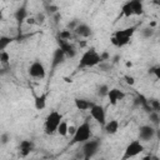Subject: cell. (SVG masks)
<instances>
[{
    "mask_svg": "<svg viewBox=\"0 0 160 160\" xmlns=\"http://www.w3.org/2000/svg\"><path fill=\"white\" fill-rule=\"evenodd\" d=\"M58 48H60V49L64 51L66 59H74V58L78 55L76 48H75L74 44L70 42V41H64V40L58 39Z\"/></svg>",
    "mask_w": 160,
    "mask_h": 160,
    "instance_id": "8fae6325",
    "label": "cell"
},
{
    "mask_svg": "<svg viewBox=\"0 0 160 160\" xmlns=\"http://www.w3.org/2000/svg\"><path fill=\"white\" fill-rule=\"evenodd\" d=\"M62 114L59 112L58 110H51L44 121V132L46 135H52L55 132H58V128L62 121Z\"/></svg>",
    "mask_w": 160,
    "mask_h": 160,
    "instance_id": "277c9868",
    "label": "cell"
},
{
    "mask_svg": "<svg viewBox=\"0 0 160 160\" xmlns=\"http://www.w3.org/2000/svg\"><path fill=\"white\" fill-rule=\"evenodd\" d=\"M138 139L142 142H148V141H151L155 136H156V129L152 126V125H141L139 128V132H138Z\"/></svg>",
    "mask_w": 160,
    "mask_h": 160,
    "instance_id": "30bf717a",
    "label": "cell"
},
{
    "mask_svg": "<svg viewBox=\"0 0 160 160\" xmlns=\"http://www.w3.org/2000/svg\"><path fill=\"white\" fill-rule=\"evenodd\" d=\"M46 102H48V92H42L40 95H35L34 96V106L36 110L41 111L46 108Z\"/></svg>",
    "mask_w": 160,
    "mask_h": 160,
    "instance_id": "ac0fdd59",
    "label": "cell"
},
{
    "mask_svg": "<svg viewBox=\"0 0 160 160\" xmlns=\"http://www.w3.org/2000/svg\"><path fill=\"white\" fill-rule=\"evenodd\" d=\"M119 128H120V122L116 120V119H112V120H109L106 121V124L104 125V132L106 135H114L119 131Z\"/></svg>",
    "mask_w": 160,
    "mask_h": 160,
    "instance_id": "e0dca14e",
    "label": "cell"
},
{
    "mask_svg": "<svg viewBox=\"0 0 160 160\" xmlns=\"http://www.w3.org/2000/svg\"><path fill=\"white\" fill-rule=\"evenodd\" d=\"M149 120H150V122H151V125H152L154 128L159 126V125H160V114L156 112V111L149 112Z\"/></svg>",
    "mask_w": 160,
    "mask_h": 160,
    "instance_id": "7402d4cb",
    "label": "cell"
},
{
    "mask_svg": "<svg viewBox=\"0 0 160 160\" xmlns=\"http://www.w3.org/2000/svg\"><path fill=\"white\" fill-rule=\"evenodd\" d=\"M0 139H1V144H2V145H5V144H8V142H9V140H10V135H9L8 132H2Z\"/></svg>",
    "mask_w": 160,
    "mask_h": 160,
    "instance_id": "f1b7e54d",
    "label": "cell"
},
{
    "mask_svg": "<svg viewBox=\"0 0 160 160\" xmlns=\"http://www.w3.org/2000/svg\"><path fill=\"white\" fill-rule=\"evenodd\" d=\"M92 139V131H91V125L89 120H84L79 126H76L75 134L71 136L70 145L75 144H84Z\"/></svg>",
    "mask_w": 160,
    "mask_h": 160,
    "instance_id": "7a4b0ae2",
    "label": "cell"
},
{
    "mask_svg": "<svg viewBox=\"0 0 160 160\" xmlns=\"http://www.w3.org/2000/svg\"><path fill=\"white\" fill-rule=\"evenodd\" d=\"M138 26L136 25H132V26H129V28H124V29H119L116 30L111 38H110V41L114 46L116 48H122L125 45H128L132 38V35L135 34Z\"/></svg>",
    "mask_w": 160,
    "mask_h": 160,
    "instance_id": "6da1fadb",
    "label": "cell"
},
{
    "mask_svg": "<svg viewBox=\"0 0 160 160\" xmlns=\"http://www.w3.org/2000/svg\"><path fill=\"white\" fill-rule=\"evenodd\" d=\"M35 145L32 142V140H29V139H25V140H21L20 144H19V154L22 156V158H26L32 150H34Z\"/></svg>",
    "mask_w": 160,
    "mask_h": 160,
    "instance_id": "2e32d148",
    "label": "cell"
},
{
    "mask_svg": "<svg viewBox=\"0 0 160 160\" xmlns=\"http://www.w3.org/2000/svg\"><path fill=\"white\" fill-rule=\"evenodd\" d=\"M155 34V29L152 26H145L141 29V38L142 39H150Z\"/></svg>",
    "mask_w": 160,
    "mask_h": 160,
    "instance_id": "cb8c5ba5",
    "label": "cell"
},
{
    "mask_svg": "<svg viewBox=\"0 0 160 160\" xmlns=\"http://www.w3.org/2000/svg\"><path fill=\"white\" fill-rule=\"evenodd\" d=\"M149 72L152 74L154 78H155L156 80H160V65H158V66H152V68L149 70Z\"/></svg>",
    "mask_w": 160,
    "mask_h": 160,
    "instance_id": "83f0119b",
    "label": "cell"
},
{
    "mask_svg": "<svg viewBox=\"0 0 160 160\" xmlns=\"http://www.w3.org/2000/svg\"><path fill=\"white\" fill-rule=\"evenodd\" d=\"M74 105L78 110L80 111H90L91 108L95 105V102L92 100L89 99H84V98H75L74 99Z\"/></svg>",
    "mask_w": 160,
    "mask_h": 160,
    "instance_id": "9a60e30c",
    "label": "cell"
},
{
    "mask_svg": "<svg viewBox=\"0 0 160 160\" xmlns=\"http://www.w3.org/2000/svg\"><path fill=\"white\" fill-rule=\"evenodd\" d=\"M12 40H14V38L2 35V36L0 38V52H1V51H6V48L12 42Z\"/></svg>",
    "mask_w": 160,
    "mask_h": 160,
    "instance_id": "44dd1931",
    "label": "cell"
},
{
    "mask_svg": "<svg viewBox=\"0 0 160 160\" xmlns=\"http://www.w3.org/2000/svg\"><path fill=\"white\" fill-rule=\"evenodd\" d=\"M106 98H108L110 105H116L118 102H120L121 100L125 99V92L118 88H110Z\"/></svg>",
    "mask_w": 160,
    "mask_h": 160,
    "instance_id": "7c38bea8",
    "label": "cell"
},
{
    "mask_svg": "<svg viewBox=\"0 0 160 160\" xmlns=\"http://www.w3.org/2000/svg\"><path fill=\"white\" fill-rule=\"evenodd\" d=\"M65 60H66V56H65L64 51L60 48H56L54 50V54H52V58H51V70L55 71L56 68L60 66Z\"/></svg>",
    "mask_w": 160,
    "mask_h": 160,
    "instance_id": "5bb4252c",
    "label": "cell"
},
{
    "mask_svg": "<svg viewBox=\"0 0 160 160\" xmlns=\"http://www.w3.org/2000/svg\"><path fill=\"white\" fill-rule=\"evenodd\" d=\"M0 62L1 65H6L10 62V54L8 51H1L0 52Z\"/></svg>",
    "mask_w": 160,
    "mask_h": 160,
    "instance_id": "4316f807",
    "label": "cell"
},
{
    "mask_svg": "<svg viewBox=\"0 0 160 160\" xmlns=\"http://www.w3.org/2000/svg\"><path fill=\"white\" fill-rule=\"evenodd\" d=\"M28 72L29 75L32 78V79H36V80H42L45 76H46V69H45V65L40 61V60H34L29 69H28Z\"/></svg>",
    "mask_w": 160,
    "mask_h": 160,
    "instance_id": "ba28073f",
    "label": "cell"
},
{
    "mask_svg": "<svg viewBox=\"0 0 160 160\" xmlns=\"http://www.w3.org/2000/svg\"><path fill=\"white\" fill-rule=\"evenodd\" d=\"M145 150V146L142 144V141H140L139 139H135V140H131L124 149V154L121 156L120 160H130V159H134L136 158L138 155H140L142 151Z\"/></svg>",
    "mask_w": 160,
    "mask_h": 160,
    "instance_id": "5b68a950",
    "label": "cell"
},
{
    "mask_svg": "<svg viewBox=\"0 0 160 160\" xmlns=\"http://www.w3.org/2000/svg\"><path fill=\"white\" fill-rule=\"evenodd\" d=\"M72 38H75L74 32L70 31V30H68V29H62V30H60V31L58 32V39H60V40L70 41Z\"/></svg>",
    "mask_w": 160,
    "mask_h": 160,
    "instance_id": "ffe728a7",
    "label": "cell"
},
{
    "mask_svg": "<svg viewBox=\"0 0 160 160\" xmlns=\"http://www.w3.org/2000/svg\"><path fill=\"white\" fill-rule=\"evenodd\" d=\"M125 79H126V82H128V84H130V85H132V84L135 82L132 76H128V75H126V76H125Z\"/></svg>",
    "mask_w": 160,
    "mask_h": 160,
    "instance_id": "4dcf8cb0",
    "label": "cell"
},
{
    "mask_svg": "<svg viewBox=\"0 0 160 160\" xmlns=\"http://www.w3.org/2000/svg\"><path fill=\"white\" fill-rule=\"evenodd\" d=\"M144 12V4L140 0H130L124 2L121 8V15L125 18L139 16Z\"/></svg>",
    "mask_w": 160,
    "mask_h": 160,
    "instance_id": "8992f818",
    "label": "cell"
},
{
    "mask_svg": "<svg viewBox=\"0 0 160 160\" xmlns=\"http://www.w3.org/2000/svg\"><path fill=\"white\" fill-rule=\"evenodd\" d=\"M100 148V140L99 139H90L89 141L84 142L81 146V152L84 159L82 160H92L94 156L98 154Z\"/></svg>",
    "mask_w": 160,
    "mask_h": 160,
    "instance_id": "52a82bcc",
    "label": "cell"
},
{
    "mask_svg": "<svg viewBox=\"0 0 160 160\" xmlns=\"http://www.w3.org/2000/svg\"><path fill=\"white\" fill-rule=\"evenodd\" d=\"M69 124L65 121V120H62L61 121V124L59 125V128H58V134L60 135V136H66V135H69Z\"/></svg>",
    "mask_w": 160,
    "mask_h": 160,
    "instance_id": "603a6c76",
    "label": "cell"
},
{
    "mask_svg": "<svg viewBox=\"0 0 160 160\" xmlns=\"http://www.w3.org/2000/svg\"><path fill=\"white\" fill-rule=\"evenodd\" d=\"M91 34H92V30L86 22H80L74 30L75 38H79V39H88L91 36Z\"/></svg>",
    "mask_w": 160,
    "mask_h": 160,
    "instance_id": "4fadbf2b",
    "label": "cell"
},
{
    "mask_svg": "<svg viewBox=\"0 0 160 160\" xmlns=\"http://www.w3.org/2000/svg\"><path fill=\"white\" fill-rule=\"evenodd\" d=\"M89 112H90V118L94 119L100 126L104 128V125L108 121L106 120V110H105V108L102 105H100V104H95Z\"/></svg>",
    "mask_w": 160,
    "mask_h": 160,
    "instance_id": "9c48e42d",
    "label": "cell"
},
{
    "mask_svg": "<svg viewBox=\"0 0 160 160\" xmlns=\"http://www.w3.org/2000/svg\"><path fill=\"white\" fill-rule=\"evenodd\" d=\"M109 90H110V88H109L106 84H101V85L98 86V89H96V94H98V96H100V98H106Z\"/></svg>",
    "mask_w": 160,
    "mask_h": 160,
    "instance_id": "d4e9b609",
    "label": "cell"
},
{
    "mask_svg": "<svg viewBox=\"0 0 160 160\" xmlns=\"http://www.w3.org/2000/svg\"><path fill=\"white\" fill-rule=\"evenodd\" d=\"M99 160H105V159H102V158H101V159H99Z\"/></svg>",
    "mask_w": 160,
    "mask_h": 160,
    "instance_id": "1f68e13d",
    "label": "cell"
},
{
    "mask_svg": "<svg viewBox=\"0 0 160 160\" xmlns=\"http://www.w3.org/2000/svg\"><path fill=\"white\" fill-rule=\"evenodd\" d=\"M28 10H26V8L25 6H20V8H18L16 10H15V12H14V18H15V20L19 22V24H22L24 21H26L29 18H28Z\"/></svg>",
    "mask_w": 160,
    "mask_h": 160,
    "instance_id": "d6986e66",
    "label": "cell"
},
{
    "mask_svg": "<svg viewBox=\"0 0 160 160\" xmlns=\"http://www.w3.org/2000/svg\"><path fill=\"white\" fill-rule=\"evenodd\" d=\"M44 19H45V14H44V12H41V14H38V16L35 18V20H36V24H42V22H44Z\"/></svg>",
    "mask_w": 160,
    "mask_h": 160,
    "instance_id": "f546056e",
    "label": "cell"
},
{
    "mask_svg": "<svg viewBox=\"0 0 160 160\" xmlns=\"http://www.w3.org/2000/svg\"><path fill=\"white\" fill-rule=\"evenodd\" d=\"M149 105H150V108H151L152 111L160 112V101L158 99H150L149 100Z\"/></svg>",
    "mask_w": 160,
    "mask_h": 160,
    "instance_id": "484cf974",
    "label": "cell"
},
{
    "mask_svg": "<svg viewBox=\"0 0 160 160\" xmlns=\"http://www.w3.org/2000/svg\"><path fill=\"white\" fill-rule=\"evenodd\" d=\"M101 62L102 61H101L100 54L94 48H90V49L85 50L82 52V55L80 56V60H79V64H78V69H88V68L99 66Z\"/></svg>",
    "mask_w": 160,
    "mask_h": 160,
    "instance_id": "3957f363",
    "label": "cell"
}]
</instances>
